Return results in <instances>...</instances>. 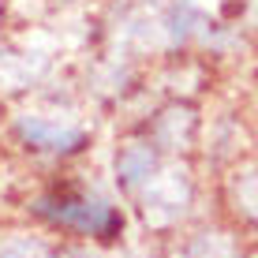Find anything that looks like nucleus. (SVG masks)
Wrapping results in <instances>:
<instances>
[{
  "instance_id": "f257e3e1",
  "label": "nucleus",
  "mask_w": 258,
  "mask_h": 258,
  "mask_svg": "<svg viewBox=\"0 0 258 258\" xmlns=\"http://www.w3.org/2000/svg\"><path fill=\"white\" fill-rule=\"evenodd\" d=\"M41 213L60 225H71L79 232H94V236H112L120 228V217L105 206L101 199H86V195H60V199H45Z\"/></svg>"
},
{
  "instance_id": "f03ea898",
  "label": "nucleus",
  "mask_w": 258,
  "mask_h": 258,
  "mask_svg": "<svg viewBox=\"0 0 258 258\" xmlns=\"http://www.w3.org/2000/svg\"><path fill=\"white\" fill-rule=\"evenodd\" d=\"M19 131L30 146H41V150H75L83 142V131H64V127H49L45 120H19Z\"/></svg>"
},
{
  "instance_id": "7ed1b4c3",
  "label": "nucleus",
  "mask_w": 258,
  "mask_h": 258,
  "mask_svg": "<svg viewBox=\"0 0 258 258\" xmlns=\"http://www.w3.org/2000/svg\"><path fill=\"white\" fill-rule=\"evenodd\" d=\"M150 168H154V154H150V146H127L120 157V176L123 183H139L150 176Z\"/></svg>"
}]
</instances>
